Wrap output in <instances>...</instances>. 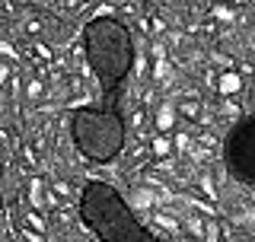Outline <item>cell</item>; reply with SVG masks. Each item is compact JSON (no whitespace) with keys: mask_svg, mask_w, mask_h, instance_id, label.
Here are the masks:
<instances>
[{"mask_svg":"<svg viewBox=\"0 0 255 242\" xmlns=\"http://www.w3.org/2000/svg\"><path fill=\"white\" fill-rule=\"evenodd\" d=\"M220 86H223V93H236V90H239V77H233V74L223 77V80H220Z\"/></svg>","mask_w":255,"mask_h":242,"instance_id":"cell-5","label":"cell"},{"mask_svg":"<svg viewBox=\"0 0 255 242\" xmlns=\"http://www.w3.org/2000/svg\"><path fill=\"white\" fill-rule=\"evenodd\" d=\"M223 163L236 179L255 185V115L239 121L223 140Z\"/></svg>","mask_w":255,"mask_h":242,"instance_id":"cell-4","label":"cell"},{"mask_svg":"<svg viewBox=\"0 0 255 242\" xmlns=\"http://www.w3.org/2000/svg\"><path fill=\"white\" fill-rule=\"evenodd\" d=\"M169 115H172V112H169V109H163V112H159V124H163V127H169V121H172Z\"/></svg>","mask_w":255,"mask_h":242,"instance_id":"cell-7","label":"cell"},{"mask_svg":"<svg viewBox=\"0 0 255 242\" xmlns=\"http://www.w3.org/2000/svg\"><path fill=\"white\" fill-rule=\"evenodd\" d=\"M70 137H74L77 150L90 163H112L125 150V140H128V121H125V112L118 106V99L74 109Z\"/></svg>","mask_w":255,"mask_h":242,"instance_id":"cell-3","label":"cell"},{"mask_svg":"<svg viewBox=\"0 0 255 242\" xmlns=\"http://www.w3.org/2000/svg\"><path fill=\"white\" fill-rule=\"evenodd\" d=\"M80 220L99 242H166L150 233L125 195L109 182H86L80 191Z\"/></svg>","mask_w":255,"mask_h":242,"instance_id":"cell-1","label":"cell"},{"mask_svg":"<svg viewBox=\"0 0 255 242\" xmlns=\"http://www.w3.org/2000/svg\"><path fill=\"white\" fill-rule=\"evenodd\" d=\"M179 112H185V118H198V106H191V102H185Z\"/></svg>","mask_w":255,"mask_h":242,"instance_id":"cell-6","label":"cell"},{"mask_svg":"<svg viewBox=\"0 0 255 242\" xmlns=\"http://www.w3.org/2000/svg\"><path fill=\"white\" fill-rule=\"evenodd\" d=\"M83 51L106 99H122V83L134 67V38L128 26L115 16H96L83 26Z\"/></svg>","mask_w":255,"mask_h":242,"instance_id":"cell-2","label":"cell"}]
</instances>
